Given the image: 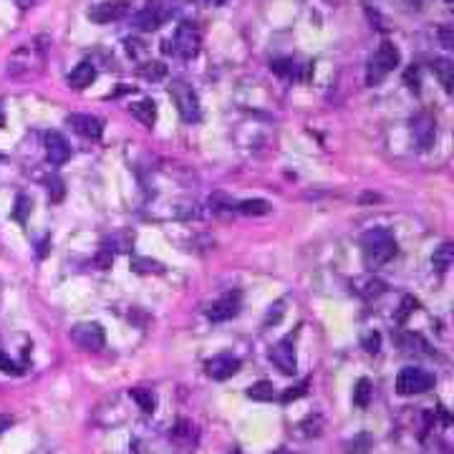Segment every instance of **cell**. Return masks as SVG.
Instances as JSON below:
<instances>
[{
  "instance_id": "1",
  "label": "cell",
  "mask_w": 454,
  "mask_h": 454,
  "mask_svg": "<svg viewBox=\"0 0 454 454\" xmlns=\"http://www.w3.org/2000/svg\"><path fill=\"white\" fill-rule=\"evenodd\" d=\"M361 255L366 268H381L396 255V240L394 232L386 227H374V230L361 235Z\"/></svg>"
},
{
  "instance_id": "2",
  "label": "cell",
  "mask_w": 454,
  "mask_h": 454,
  "mask_svg": "<svg viewBox=\"0 0 454 454\" xmlns=\"http://www.w3.org/2000/svg\"><path fill=\"white\" fill-rule=\"evenodd\" d=\"M46 63V49L38 43H23L8 58V76H30L43 69Z\"/></svg>"
},
{
  "instance_id": "3",
  "label": "cell",
  "mask_w": 454,
  "mask_h": 454,
  "mask_svg": "<svg viewBox=\"0 0 454 454\" xmlns=\"http://www.w3.org/2000/svg\"><path fill=\"white\" fill-rule=\"evenodd\" d=\"M401 56H399V49L394 46L392 41H384L378 46V51L374 56L369 58V66H366V84L369 86H376L381 84L389 73L399 66Z\"/></svg>"
},
{
  "instance_id": "4",
  "label": "cell",
  "mask_w": 454,
  "mask_h": 454,
  "mask_svg": "<svg viewBox=\"0 0 454 454\" xmlns=\"http://www.w3.org/2000/svg\"><path fill=\"white\" fill-rule=\"evenodd\" d=\"M434 384H437L434 374H429V371L421 369V366H404L396 376V392L401 394V396L424 394V392H429V389H434Z\"/></svg>"
},
{
  "instance_id": "5",
  "label": "cell",
  "mask_w": 454,
  "mask_h": 454,
  "mask_svg": "<svg viewBox=\"0 0 454 454\" xmlns=\"http://www.w3.org/2000/svg\"><path fill=\"white\" fill-rule=\"evenodd\" d=\"M169 96L175 98L177 109H180V116L187 124L192 121H200L202 112H200V98H197V91L187 84V81H175L169 86Z\"/></svg>"
},
{
  "instance_id": "6",
  "label": "cell",
  "mask_w": 454,
  "mask_h": 454,
  "mask_svg": "<svg viewBox=\"0 0 454 454\" xmlns=\"http://www.w3.org/2000/svg\"><path fill=\"white\" fill-rule=\"evenodd\" d=\"M200 46H202V35L197 30L195 23H180L175 30V38H172V51H175L180 58H195L200 53Z\"/></svg>"
},
{
  "instance_id": "7",
  "label": "cell",
  "mask_w": 454,
  "mask_h": 454,
  "mask_svg": "<svg viewBox=\"0 0 454 454\" xmlns=\"http://www.w3.org/2000/svg\"><path fill=\"white\" fill-rule=\"evenodd\" d=\"M129 0H101V3H96V6L89 8V13H86V18L94 23H98V26H106V23H116L121 21L126 13H129Z\"/></svg>"
},
{
  "instance_id": "8",
  "label": "cell",
  "mask_w": 454,
  "mask_h": 454,
  "mask_svg": "<svg viewBox=\"0 0 454 454\" xmlns=\"http://www.w3.org/2000/svg\"><path fill=\"white\" fill-rule=\"evenodd\" d=\"M69 335H71V341L84 351H98V349H104V343H106L104 329H101L98 323H76Z\"/></svg>"
},
{
  "instance_id": "9",
  "label": "cell",
  "mask_w": 454,
  "mask_h": 454,
  "mask_svg": "<svg viewBox=\"0 0 454 454\" xmlns=\"http://www.w3.org/2000/svg\"><path fill=\"white\" fill-rule=\"evenodd\" d=\"M270 361L275 363V369L286 376H293L298 371V358H295V346H293V333L286 335L283 341H278L270 351Z\"/></svg>"
},
{
  "instance_id": "10",
  "label": "cell",
  "mask_w": 454,
  "mask_h": 454,
  "mask_svg": "<svg viewBox=\"0 0 454 454\" xmlns=\"http://www.w3.org/2000/svg\"><path fill=\"white\" fill-rule=\"evenodd\" d=\"M66 124H69L78 137H84V139H91V141L101 139V134H104L101 119H98V116H91V114H71V116H66Z\"/></svg>"
},
{
  "instance_id": "11",
  "label": "cell",
  "mask_w": 454,
  "mask_h": 454,
  "mask_svg": "<svg viewBox=\"0 0 454 454\" xmlns=\"http://www.w3.org/2000/svg\"><path fill=\"white\" fill-rule=\"evenodd\" d=\"M240 303H243V295H240L238 290H235V293L222 295L220 301H215L210 306V311H207V318H210L212 323L230 321V318H235V315L240 313Z\"/></svg>"
},
{
  "instance_id": "12",
  "label": "cell",
  "mask_w": 454,
  "mask_h": 454,
  "mask_svg": "<svg viewBox=\"0 0 454 454\" xmlns=\"http://www.w3.org/2000/svg\"><path fill=\"white\" fill-rule=\"evenodd\" d=\"M164 18H167V8L161 6L159 0H149L147 6L137 13L134 23H137V28L139 30H157L161 23H164Z\"/></svg>"
},
{
  "instance_id": "13",
  "label": "cell",
  "mask_w": 454,
  "mask_h": 454,
  "mask_svg": "<svg viewBox=\"0 0 454 454\" xmlns=\"http://www.w3.org/2000/svg\"><path fill=\"white\" fill-rule=\"evenodd\" d=\"M204 369H207V376L215 378V381H225V378L235 376L240 371V358L238 356H230V353H222V356H215L210 361L204 363Z\"/></svg>"
},
{
  "instance_id": "14",
  "label": "cell",
  "mask_w": 454,
  "mask_h": 454,
  "mask_svg": "<svg viewBox=\"0 0 454 454\" xmlns=\"http://www.w3.org/2000/svg\"><path fill=\"white\" fill-rule=\"evenodd\" d=\"M46 157L51 164H66L71 159V147L69 141L63 139V134L49 132L46 134Z\"/></svg>"
},
{
  "instance_id": "15",
  "label": "cell",
  "mask_w": 454,
  "mask_h": 454,
  "mask_svg": "<svg viewBox=\"0 0 454 454\" xmlns=\"http://www.w3.org/2000/svg\"><path fill=\"white\" fill-rule=\"evenodd\" d=\"M412 134H414V141L419 144V149L432 147L434 137H437V129H434L432 116H429V114H419V116L412 121Z\"/></svg>"
},
{
  "instance_id": "16",
  "label": "cell",
  "mask_w": 454,
  "mask_h": 454,
  "mask_svg": "<svg viewBox=\"0 0 454 454\" xmlns=\"http://www.w3.org/2000/svg\"><path fill=\"white\" fill-rule=\"evenodd\" d=\"M94 78H96V69H94V63L81 61L78 66H73V71L66 76V84H69L73 91H84L86 86L94 84Z\"/></svg>"
},
{
  "instance_id": "17",
  "label": "cell",
  "mask_w": 454,
  "mask_h": 454,
  "mask_svg": "<svg viewBox=\"0 0 454 454\" xmlns=\"http://www.w3.org/2000/svg\"><path fill=\"white\" fill-rule=\"evenodd\" d=\"M172 439H175L177 444H182V447H192V444H197V429H195V424H192V421H187V419H180L175 429H172Z\"/></svg>"
},
{
  "instance_id": "18",
  "label": "cell",
  "mask_w": 454,
  "mask_h": 454,
  "mask_svg": "<svg viewBox=\"0 0 454 454\" xmlns=\"http://www.w3.org/2000/svg\"><path fill=\"white\" fill-rule=\"evenodd\" d=\"M452 263H454V245L452 243L439 245L432 255V268L437 272H447L452 268Z\"/></svg>"
},
{
  "instance_id": "19",
  "label": "cell",
  "mask_w": 454,
  "mask_h": 454,
  "mask_svg": "<svg viewBox=\"0 0 454 454\" xmlns=\"http://www.w3.org/2000/svg\"><path fill=\"white\" fill-rule=\"evenodd\" d=\"M132 114L141 121V124L154 126V121H157V104H154L152 98H141V101L132 104Z\"/></svg>"
},
{
  "instance_id": "20",
  "label": "cell",
  "mask_w": 454,
  "mask_h": 454,
  "mask_svg": "<svg viewBox=\"0 0 454 454\" xmlns=\"http://www.w3.org/2000/svg\"><path fill=\"white\" fill-rule=\"evenodd\" d=\"M432 69H434V73H437V78H439V84L444 86V91L452 94V91H454V66H452V61L439 58V61H434Z\"/></svg>"
},
{
  "instance_id": "21",
  "label": "cell",
  "mask_w": 454,
  "mask_h": 454,
  "mask_svg": "<svg viewBox=\"0 0 454 454\" xmlns=\"http://www.w3.org/2000/svg\"><path fill=\"white\" fill-rule=\"evenodd\" d=\"M129 396L139 404V409L144 414H154L157 409V396L152 394V389H144V386H137V389H129Z\"/></svg>"
},
{
  "instance_id": "22",
  "label": "cell",
  "mask_w": 454,
  "mask_h": 454,
  "mask_svg": "<svg viewBox=\"0 0 454 454\" xmlns=\"http://www.w3.org/2000/svg\"><path fill=\"white\" fill-rule=\"evenodd\" d=\"M371 399H374V384H371L369 378H358L356 389H353V406L366 409L371 404Z\"/></svg>"
},
{
  "instance_id": "23",
  "label": "cell",
  "mask_w": 454,
  "mask_h": 454,
  "mask_svg": "<svg viewBox=\"0 0 454 454\" xmlns=\"http://www.w3.org/2000/svg\"><path fill=\"white\" fill-rule=\"evenodd\" d=\"M139 76L147 78V81H161V78L167 76V66L159 61H147L139 66Z\"/></svg>"
},
{
  "instance_id": "24",
  "label": "cell",
  "mask_w": 454,
  "mask_h": 454,
  "mask_svg": "<svg viewBox=\"0 0 454 454\" xmlns=\"http://www.w3.org/2000/svg\"><path fill=\"white\" fill-rule=\"evenodd\" d=\"M247 399H252V401H272V399H275L272 384L270 381H258V384H252L250 389H247Z\"/></svg>"
},
{
  "instance_id": "25",
  "label": "cell",
  "mask_w": 454,
  "mask_h": 454,
  "mask_svg": "<svg viewBox=\"0 0 454 454\" xmlns=\"http://www.w3.org/2000/svg\"><path fill=\"white\" fill-rule=\"evenodd\" d=\"M238 210L243 212V215H252V217L268 215V212H270V202H268V200H245V202L238 204Z\"/></svg>"
},
{
  "instance_id": "26",
  "label": "cell",
  "mask_w": 454,
  "mask_h": 454,
  "mask_svg": "<svg viewBox=\"0 0 454 454\" xmlns=\"http://www.w3.org/2000/svg\"><path fill=\"white\" fill-rule=\"evenodd\" d=\"M132 270L134 272H164V265L149 258H132Z\"/></svg>"
},
{
  "instance_id": "27",
  "label": "cell",
  "mask_w": 454,
  "mask_h": 454,
  "mask_svg": "<svg viewBox=\"0 0 454 454\" xmlns=\"http://www.w3.org/2000/svg\"><path fill=\"white\" fill-rule=\"evenodd\" d=\"M371 447V437L369 434H358L356 439H351L346 444V454H366Z\"/></svg>"
},
{
  "instance_id": "28",
  "label": "cell",
  "mask_w": 454,
  "mask_h": 454,
  "mask_svg": "<svg viewBox=\"0 0 454 454\" xmlns=\"http://www.w3.org/2000/svg\"><path fill=\"white\" fill-rule=\"evenodd\" d=\"M308 386H311V381H301V384H295V386H290L286 394H283V404H290V401H295V399H301V396H306L308 394Z\"/></svg>"
},
{
  "instance_id": "29",
  "label": "cell",
  "mask_w": 454,
  "mask_h": 454,
  "mask_svg": "<svg viewBox=\"0 0 454 454\" xmlns=\"http://www.w3.org/2000/svg\"><path fill=\"white\" fill-rule=\"evenodd\" d=\"M0 371H3V374H10V376H21L23 366H21V363H15L13 358L6 356V353L0 351Z\"/></svg>"
},
{
  "instance_id": "30",
  "label": "cell",
  "mask_w": 454,
  "mask_h": 454,
  "mask_svg": "<svg viewBox=\"0 0 454 454\" xmlns=\"http://www.w3.org/2000/svg\"><path fill=\"white\" fill-rule=\"evenodd\" d=\"M30 207H33V202H30L28 197H26V195H18V200H15V210H13L15 220H21V222H26V217H28Z\"/></svg>"
},
{
  "instance_id": "31",
  "label": "cell",
  "mask_w": 454,
  "mask_h": 454,
  "mask_svg": "<svg viewBox=\"0 0 454 454\" xmlns=\"http://www.w3.org/2000/svg\"><path fill=\"white\" fill-rule=\"evenodd\" d=\"M63 195H66V189H63V182L58 177H51L49 180V197L51 202H61Z\"/></svg>"
},
{
  "instance_id": "32",
  "label": "cell",
  "mask_w": 454,
  "mask_h": 454,
  "mask_svg": "<svg viewBox=\"0 0 454 454\" xmlns=\"http://www.w3.org/2000/svg\"><path fill=\"white\" fill-rule=\"evenodd\" d=\"M414 308H417V301H414L412 295H406L404 303H401V311H399V315H396V321H399V323H404V321H406V315L412 313Z\"/></svg>"
},
{
  "instance_id": "33",
  "label": "cell",
  "mask_w": 454,
  "mask_h": 454,
  "mask_svg": "<svg viewBox=\"0 0 454 454\" xmlns=\"http://www.w3.org/2000/svg\"><path fill=\"white\" fill-rule=\"evenodd\" d=\"M378 346H381V335L378 333H371L366 341H363V349L369 351V353H378Z\"/></svg>"
},
{
  "instance_id": "34",
  "label": "cell",
  "mask_w": 454,
  "mask_h": 454,
  "mask_svg": "<svg viewBox=\"0 0 454 454\" xmlns=\"http://www.w3.org/2000/svg\"><path fill=\"white\" fill-rule=\"evenodd\" d=\"M293 61H272V66L270 69L275 71V73H280V76H288V73H293Z\"/></svg>"
},
{
  "instance_id": "35",
  "label": "cell",
  "mask_w": 454,
  "mask_h": 454,
  "mask_svg": "<svg viewBox=\"0 0 454 454\" xmlns=\"http://www.w3.org/2000/svg\"><path fill=\"white\" fill-rule=\"evenodd\" d=\"M406 84L412 91H419V71L417 69H409L406 71Z\"/></svg>"
},
{
  "instance_id": "36",
  "label": "cell",
  "mask_w": 454,
  "mask_h": 454,
  "mask_svg": "<svg viewBox=\"0 0 454 454\" xmlns=\"http://www.w3.org/2000/svg\"><path fill=\"white\" fill-rule=\"evenodd\" d=\"M439 38H442V43H444V49H454L452 28H442V30H439Z\"/></svg>"
},
{
  "instance_id": "37",
  "label": "cell",
  "mask_w": 454,
  "mask_h": 454,
  "mask_svg": "<svg viewBox=\"0 0 454 454\" xmlns=\"http://www.w3.org/2000/svg\"><path fill=\"white\" fill-rule=\"evenodd\" d=\"M280 315H283V303H275V313H272V311H270V313H268L265 326H268V323H270V321L275 323V321H278V318H280Z\"/></svg>"
},
{
  "instance_id": "38",
  "label": "cell",
  "mask_w": 454,
  "mask_h": 454,
  "mask_svg": "<svg viewBox=\"0 0 454 454\" xmlns=\"http://www.w3.org/2000/svg\"><path fill=\"white\" fill-rule=\"evenodd\" d=\"M13 426V417H8V414H0V434L6 432V429H10Z\"/></svg>"
},
{
  "instance_id": "39",
  "label": "cell",
  "mask_w": 454,
  "mask_h": 454,
  "mask_svg": "<svg viewBox=\"0 0 454 454\" xmlns=\"http://www.w3.org/2000/svg\"><path fill=\"white\" fill-rule=\"evenodd\" d=\"M272 454H295V452H290V449H275Z\"/></svg>"
},
{
  "instance_id": "40",
  "label": "cell",
  "mask_w": 454,
  "mask_h": 454,
  "mask_svg": "<svg viewBox=\"0 0 454 454\" xmlns=\"http://www.w3.org/2000/svg\"><path fill=\"white\" fill-rule=\"evenodd\" d=\"M0 126H3V112H0Z\"/></svg>"
},
{
  "instance_id": "41",
  "label": "cell",
  "mask_w": 454,
  "mask_h": 454,
  "mask_svg": "<svg viewBox=\"0 0 454 454\" xmlns=\"http://www.w3.org/2000/svg\"><path fill=\"white\" fill-rule=\"evenodd\" d=\"M202 3H212V0H202Z\"/></svg>"
}]
</instances>
